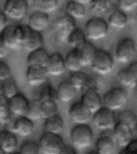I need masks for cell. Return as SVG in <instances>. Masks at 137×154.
<instances>
[{"label": "cell", "instance_id": "cell-21", "mask_svg": "<svg viewBox=\"0 0 137 154\" xmlns=\"http://www.w3.org/2000/svg\"><path fill=\"white\" fill-rule=\"evenodd\" d=\"M112 136V133H111ZM110 135H102L96 141V152L99 154H113L115 151V140Z\"/></svg>", "mask_w": 137, "mask_h": 154}, {"label": "cell", "instance_id": "cell-45", "mask_svg": "<svg viewBox=\"0 0 137 154\" xmlns=\"http://www.w3.org/2000/svg\"><path fill=\"white\" fill-rule=\"evenodd\" d=\"M119 154H137V140H132L124 148H122Z\"/></svg>", "mask_w": 137, "mask_h": 154}, {"label": "cell", "instance_id": "cell-39", "mask_svg": "<svg viewBox=\"0 0 137 154\" xmlns=\"http://www.w3.org/2000/svg\"><path fill=\"white\" fill-rule=\"evenodd\" d=\"M11 116L8 100L3 95H0V124H8L11 121Z\"/></svg>", "mask_w": 137, "mask_h": 154}, {"label": "cell", "instance_id": "cell-30", "mask_svg": "<svg viewBox=\"0 0 137 154\" xmlns=\"http://www.w3.org/2000/svg\"><path fill=\"white\" fill-rule=\"evenodd\" d=\"M14 26L15 25H8L0 34L2 40L10 50H18L22 48L18 43L14 36Z\"/></svg>", "mask_w": 137, "mask_h": 154}, {"label": "cell", "instance_id": "cell-44", "mask_svg": "<svg viewBox=\"0 0 137 154\" xmlns=\"http://www.w3.org/2000/svg\"><path fill=\"white\" fill-rule=\"evenodd\" d=\"M11 77V68L7 63L0 60V83Z\"/></svg>", "mask_w": 137, "mask_h": 154}, {"label": "cell", "instance_id": "cell-34", "mask_svg": "<svg viewBox=\"0 0 137 154\" xmlns=\"http://www.w3.org/2000/svg\"><path fill=\"white\" fill-rule=\"evenodd\" d=\"M87 39L86 38L84 31L76 27L69 35L67 38V43L72 48H78Z\"/></svg>", "mask_w": 137, "mask_h": 154}, {"label": "cell", "instance_id": "cell-43", "mask_svg": "<svg viewBox=\"0 0 137 154\" xmlns=\"http://www.w3.org/2000/svg\"><path fill=\"white\" fill-rule=\"evenodd\" d=\"M117 6L123 11H132L137 7V0H117Z\"/></svg>", "mask_w": 137, "mask_h": 154}, {"label": "cell", "instance_id": "cell-17", "mask_svg": "<svg viewBox=\"0 0 137 154\" xmlns=\"http://www.w3.org/2000/svg\"><path fill=\"white\" fill-rule=\"evenodd\" d=\"M80 101L92 114L96 112V111H98L101 107H103V99L101 98L99 91H84L83 92Z\"/></svg>", "mask_w": 137, "mask_h": 154}, {"label": "cell", "instance_id": "cell-8", "mask_svg": "<svg viewBox=\"0 0 137 154\" xmlns=\"http://www.w3.org/2000/svg\"><path fill=\"white\" fill-rule=\"evenodd\" d=\"M92 122L96 128L103 131L112 130L116 124V117L114 111L103 106L92 114Z\"/></svg>", "mask_w": 137, "mask_h": 154}, {"label": "cell", "instance_id": "cell-20", "mask_svg": "<svg viewBox=\"0 0 137 154\" xmlns=\"http://www.w3.org/2000/svg\"><path fill=\"white\" fill-rule=\"evenodd\" d=\"M66 67L70 72H75L81 71L84 67L81 55L79 54V50L77 48H72L69 52L67 53L65 57Z\"/></svg>", "mask_w": 137, "mask_h": 154}, {"label": "cell", "instance_id": "cell-47", "mask_svg": "<svg viewBox=\"0 0 137 154\" xmlns=\"http://www.w3.org/2000/svg\"><path fill=\"white\" fill-rule=\"evenodd\" d=\"M10 49L7 48L6 44L4 43L3 40H2V37L0 35V59H3L8 55Z\"/></svg>", "mask_w": 137, "mask_h": 154}, {"label": "cell", "instance_id": "cell-31", "mask_svg": "<svg viewBox=\"0 0 137 154\" xmlns=\"http://www.w3.org/2000/svg\"><path fill=\"white\" fill-rule=\"evenodd\" d=\"M39 103L45 102V101H55L57 102L59 100L58 98L57 89L53 88L50 85H46L38 91V95L35 97Z\"/></svg>", "mask_w": 137, "mask_h": 154}, {"label": "cell", "instance_id": "cell-35", "mask_svg": "<svg viewBox=\"0 0 137 154\" xmlns=\"http://www.w3.org/2000/svg\"><path fill=\"white\" fill-rule=\"evenodd\" d=\"M87 79V75L82 72L81 71H79V72H72L68 80L74 86L75 88L76 89L77 91H83Z\"/></svg>", "mask_w": 137, "mask_h": 154}, {"label": "cell", "instance_id": "cell-15", "mask_svg": "<svg viewBox=\"0 0 137 154\" xmlns=\"http://www.w3.org/2000/svg\"><path fill=\"white\" fill-rule=\"evenodd\" d=\"M45 68L48 75L53 76L61 75L67 70L65 58L59 52H54L50 54Z\"/></svg>", "mask_w": 137, "mask_h": 154}, {"label": "cell", "instance_id": "cell-55", "mask_svg": "<svg viewBox=\"0 0 137 154\" xmlns=\"http://www.w3.org/2000/svg\"><path fill=\"white\" fill-rule=\"evenodd\" d=\"M136 21H137V14H136Z\"/></svg>", "mask_w": 137, "mask_h": 154}, {"label": "cell", "instance_id": "cell-28", "mask_svg": "<svg viewBox=\"0 0 137 154\" xmlns=\"http://www.w3.org/2000/svg\"><path fill=\"white\" fill-rule=\"evenodd\" d=\"M65 10L67 15H69L74 19H84L86 16V6L80 4L79 2H74L72 0L67 2Z\"/></svg>", "mask_w": 137, "mask_h": 154}, {"label": "cell", "instance_id": "cell-46", "mask_svg": "<svg viewBox=\"0 0 137 154\" xmlns=\"http://www.w3.org/2000/svg\"><path fill=\"white\" fill-rule=\"evenodd\" d=\"M8 26V18L2 11H0V34Z\"/></svg>", "mask_w": 137, "mask_h": 154}, {"label": "cell", "instance_id": "cell-12", "mask_svg": "<svg viewBox=\"0 0 137 154\" xmlns=\"http://www.w3.org/2000/svg\"><path fill=\"white\" fill-rule=\"evenodd\" d=\"M111 133L115 142L121 148L127 146L133 137L132 128L123 123H116Z\"/></svg>", "mask_w": 137, "mask_h": 154}, {"label": "cell", "instance_id": "cell-41", "mask_svg": "<svg viewBox=\"0 0 137 154\" xmlns=\"http://www.w3.org/2000/svg\"><path fill=\"white\" fill-rule=\"evenodd\" d=\"M25 116L31 119L32 121L39 120L42 118L40 113V103L37 99L35 98L30 103V107H29L28 111H27Z\"/></svg>", "mask_w": 137, "mask_h": 154}, {"label": "cell", "instance_id": "cell-7", "mask_svg": "<svg viewBox=\"0 0 137 154\" xmlns=\"http://www.w3.org/2000/svg\"><path fill=\"white\" fill-rule=\"evenodd\" d=\"M28 11L29 5L26 0H6L2 8L7 18L14 21L23 19Z\"/></svg>", "mask_w": 137, "mask_h": 154}, {"label": "cell", "instance_id": "cell-37", "mask_svg": "<svg viewBox=\"0 0 137 154\" xmlns=\"http://www.w3.org/2000/svg\"><path fill=\"white\" fill-rule=\"evenodd\" d=\"M39 103H40L41 116L44 120L55 114H58V106L55 101H45Z\"/></svg>", "mask_w": 137, "mask_h": 154}, {"label": "cell", "instance_id": "cell-5", "mask_svg": "<svg viewBox=\"0 0 137 154\" xmlns=\"http://www.w3.org/2000/svg\"><path fill=\"white\" fill-rule=\"evenodd\" d=\"M136 54V44L134 39L129 37L122 38L118 42L114 51V59L120 63H127L134 59Z\"/></svg>", "mask_w": 137, "mask_h": 154}, {"label": "cell", "instance_id": "cell-13", "mask_svg": "<svg viewBox=\"0 0 137 154\" xmlns=\"http://www.w3.org/2000/svg\"><path fill=\"white\" fill-rule=\"evenodd\" d=\"M48 75L45 67L34 66H28L25 75L26 83L31 87H38L45 84Z\"/></svg>", "mask_w": 137, "mask_h": 154}, {"label": "cell", "instance_id": "cell-32", "mask_svg": "<svg viewBox=\"0 0 137 154\" xmlns=\"http://www.w3.org/2000/svg\"><path fill=\"white\" fill-rule=\"evenodd\" d=\"M1 87H2V94L7 100H9L19 92L18 85L12 76L10 77L9 79H6L5 81L1 82Z\"/></svg>", "mask_w": 137, "mask_h": 154}, {"label": "cell", "instance_id": "cell-9", "mask_svg": "<svg viewBox=\"0 0 137 154\" xmlns=\"http://www.w3.org/2000/svg\"><path fill=\"white\" fill-rule=\"evenodd\" d=\"M75 28V19L67 14L58 18L53 23L54 33L56 38L62 43H67L69 35Z\"/></svg>", "mask_w": 137, "mask_h": 154}, {"label": "cell", "instance_id": "cell-42", "mask_svg": "<svg viewBox=\"0 0 137 154\" xmlns=\"http://www.w3.org/2000/svg\"><path fill=\"white\" fill-rule=\"evenodd\" d=\"M98 75H87V79L86 84L84 85L83 92L86 91H99V90L100 89L102 82Z\"/></svg>", "mask_w": 137, "mask_h": 154}, {"label": "cell", "instance_id": "cell-10", "mask_svg": "<svg viewBox=\"0 0 137 154\" xmlns=\"http://www.w3.org/2000/svg\"><path fill=\"white\" fill-rule=\"evenodd\" d=\"M68 114L71 120L76 125L87 124L92 118V113L81 103V101L72 103Z\"/></svg>", "mask_w": 137, "mask_h": 154}, {"label": "cell", "instance_id": "cell-22", "mask_svg": "<svg viewBox=\"0 0 137 154\" xmlns=\"http://www.w3.org/2000/svg\"><path fill=\"white\" fill-rule=\"evenodd\" d=\"M57 93L59 100L62 101L63 103H68L75 97L77 90L70 83L69 80H65L60 83L58 86Z\"/></svg>", "mask_w": 137, "mask_h": 154}, {"label": "cell", "instance_id": "cell-54", "mask_svg": "<svg viewBox=\"0 0 137 154\" xmlns=\"http://www.w3.org/2000/svg\"><path fill=\"white\" fill-rule=\"evenodd\" d=\"M8 154H20V153H19V152L15 151V152H11V153H8Z\"/></svg>", "mask_w": 137, "mask_h": 154}, {"label": "cell", "instance_id": "cell-11", "mask_svg": "<svg viewBox=\"0 0 137 154\" xmlns=\"http://www.w3.org/2000/svg\"><path fill=\"white\" fill-rule=\"evenodd\" d=\"M30 101L23 94L19 92L8 100V108L11 115L15 116H25L30 107Z\"/></svg>", "mask_w": 137, "mask_h": 154}, {"label": "cell", "instance_id": "cell-23", "mask_svg": "<svg viewBox=\"0 0 137 154\" xmlns=\"http://www.w3.org/2000/svg\"><path fill=\"white\" fill-rule=\"evenodd\" d=\"M128 23V18L124 11L119 8L111 12L108 19V23L109 26L114 29H123L126 27Z\"/></svg>", "mask_w": 137, "mask_h": 154}, {"label": "cell", "instance_id": "cell-52", "mask_svg": "<svg viewBox=\"0 0 137 154\" xmlns=\"http://www.w3.org/2000/svg\"><path fill=\"white\" fill-rule=\"evenodd\" d=\"M0 154H7V153H6V152H5L3 151L1 148H0Z\"/></svg>", "mask_w": 137, "mask_h": 154}, {"label": "cell", "instance_id": "cell-53", "mask_svg": "<svg viewBox=\"0 0 137 154\" xmlns=\"http://www.w3.org/2000/svg\"><path fill=\"white\" fill-rule=\"evenodd\" d=\"M87 154H99L97 152H88V153H87Z\"/></svg>", "mask_w": 137, "mask_h": 154}, {"label": "cell", "instance_id": "cell-1", "mask_svg": "<svg viewBox=\"0 0 137 154\" xmlns=\"http://www.w3.org/2000/svg\"><path fill=\"white\" fill-rule=\"evenodd\" d=\"M70 138L75 149H87L91 146L93 142V132L87 124L76 125L71 130Z\"/></svg>", "mask_w": 137, "mask_h": 154}, {"label": "cell", "instance_id": "cell-16", "mask_svg": "<svg viewBox=\"0 0 137 154\" xmlns=\"http://www.w3.org/2000/svg\"><path fill=\"white\" fill-rule=\"evenodd\" d=\"M50 24L49 15L43 12L35 11L30 14L27 25L32 31L42 32L47 28Z\"/></svg>", "mask_w": 137, "mask_h": 154}, {"label": "cell", "instance_id": "cell-25", "mask_svg": "<svg viewBox=\"0 0 137 154\" xmlns=\"http://www.w3.org/2000/svg\"><path fill=\"white\" fill-rule=\"evenodd\" d=\"M63 128L64 122L59 114H55L44 120V129L46 132L60 135L63 130Z\"/></svg>", "mask_w": 137, "mask_h": 154}, {"label": "cell", "instance_id": "cell-2", "mask_svg": "<svg viewBox=\"0 0 137 154\" xmlns=\"http://www.w3.org/2000/svg\"><path fill=\"white\" fill-rule=\"evenodd\" d=\"M127 100V92L126 89L122 87H115L109 89L103 97V106L114 112L122 109Z\"/></svg>", "mask_w": 137, "mask_h": 154}, {"label": "cell", "instance_id": "cell-3", "mask_svg": "<svg viewBox=\"0 0 137 154\" xmlns=\"http://www.w3.org/2000/svg\"><path fill=\"white\" fill-rule=\"evenodd\" d=\"M108 21L100 17H95L89 19L85 24L84 33L87 39L99 40L105 38L109 31Z\"/></svg>", "mask_w": 137, "mask_h": 154}, {"label": "cell", "instance_id": "cell-18", "mask_svg": "<svg viewBox=\"0 0 137 154\" xmlns=\"http://www.w3.org/2000/svg\"><path fill=\"white\" fill-rule=\"evenodd\" d=\"M0 148L7 154L16 151L18 139L14 132L9 130L0 132Z\"/></svg>", "mask_w": 137, "mask_h": 154}, {"label": "cell", "instance_id": "cell-38", "mask_svg": "<svg viewBox=\"0 0 137 154\" xmlns=\"http://www.w3.org/2000/svg\"><path fill=\"white\" fill-rule=\"evenodd\" d=\"M91 11L97 14H104L111 8V0H91Z\"/></svg>", "mask_w": 137, "mask_h": 154}, {"label": "cell", "instance_id": "cell-24", "mask_svg": "<svg viewBox=\"0 0 137 154\" xmlns=\"http://www.w3.org/2000/svg\"><path fill=\"white\" fill-rule=\"evenodd\" d=\"M77 49L79 50V54L81 55L84 67V66L91 65L92 61H93L94 58H95L96 51H97L96 47L90 41L86 40Z\"/></svg>", "mask_w": 137, "mask_h": 154}, {"label": "cell", "instance_id": "cell-6", "mask_svg": "<svg viewBox=\"0 0 137 154\" xmlns=\"http://www.w3.org/2000/svg\"><path fill=\"white\" fill-rule=\"evenodd\" d=\"M114 63L115 59L110 53L103 49H97L91 66L97 75H106L112 72Z\"/></svg>", "mask_w": 137, "mask_h": 154}, {"label": "cell", "instance_id": "cell-29", "mask_svg": "<svg viewBox=\"0 0 137 154\" xmlns=\"http://www.w3.org/2000/svg\"><path fill=\"white\" fill-rule=\"evenodd\" d=\"M32 7L35 11L50 14L59 7V0H32Z\"/></svg>", "mask_w": 137, "mask_h": 154}, {"label": "cell", "instance_id": "cell-51", "mask_svg": "<svg viewBox=\"0 0 137 154\" xmlns=\"http://www.w3.org/2000/svg\"><path fill=\"white\" fill-rule=\"evenodd\" d=\"M134 128H135V133H136V136H137V120L136 122H135V125L134 126Z\"/></svg>", "mask_w": 137, "mask_h": 154}, {"label": "cell", "instance_id": "cell-19", "mask_svg": "<svg viewBox=\"0 0 137 154\" xmlns=\"http://www.w3.org/2000/svg\"><path fill=\"white\" fill-rule=\"evenodd\" d=\"M50 54L43 48L31 51L27 56L26 63L28 66L45 67L47 63Z\"/></svg>", "mask_w": 137, "mask_h": 154}, {"label": "cell", "instance_id": "cell-40", "mask_svg": "<svg viewBox=\"0 0 137 154\" xmlns=\"http://www.w3.org/2000/svg\"><path fill=\"white\" fill-rule=\"evenodd\" d=\"M19 152L20 154H39L40 149L37 142L34 140H26L21 144Z\"/></svg>", "mask_w": 137, "mask_h": 154}, {"label": "cell", "instance_id": "cell-33", "mask_svg": "<svg viewBox=\"0 0 137 154\" xmlns=\"http://www.w3.org/2000/svg\"><path fill=\"white\" fill-rule=\"evenodd\" d=\"M115 117H116V123H123L132 128H134L137 120L136 116L135 115V113L128 109L119 110L118 112L115 114Z\"/></svg>", "mask_w": 137, "mask_h": 154}, {"label": "cell", "instance_id": "cell-49", "mask_svg": "<svg viewBox=\"0 0 137 154\" xmlns=\"http://www.w3.org/2000/svg\"><path fill=\"white\" fill-rule=\"evenodd\" d=\"M128 68L134 73V75L137 78V62L132 63L128 66Z\"/></svg>", "mask_w": 137, "mask_h": 154}, {"label": "cell", "instance_id": "cell-4", "mask_svg": "<svg viewBox=\"0 0 137 154\" xmlns=\"http://www.w3.org/2000/svg\"><path fill=\"white\" fill-rule=\"evenodd\" d=\"M38 145L42 154H60L65 144L59 134L45 132L39 138Z\"/></svg>", "mask_w": 137, "mask_h": 154}, {"label": "cell", "instance_id": "cell-26", "mask_svg": "<svg viewBox=\"0 0 137 154\" xmlns=\"http://www.w3.org/2000/svg\"><path fill=\"white\" fill-rule=\"evenodd\" d=\"M120 84L124 88H137V78L128 67L120 70L117 75Z\"/></svg>", "mask_w": 137, "mask_h": 154}, {"label": "cell", "instance_id": "cell-27", "mask_svg": "<svg viewBox=\"0 0 137 154\" xmlns=\"http://www.w3.org/2000/svg\"><path fill=\"white\" fill-rule=\"evenodd\" d=\"M43 38L41 32L35 31L31 30L30 35L27 38L26 41L24 43L23 48L28 52H31L43 48Z\"/></svg>", "mask_w": 137, "mask_h": 154}, {"label": "cell", "instance_id": "cell-48", "mask_svg": "<svg viewBox=\"0 0 137 154\" xmlns=\"http://www.w3.org/2000/svg\"><path fill=\"white\" fill-rule=\"evenodd\" d=\"M60 154H77L75 149L70 145H65Z\"/></svg>", "mask_w": 137, "mask_h": 154}, {"label": "cell", "instance_id": "cell-14", "mask_svg": "<svg viewBox=\"0 0 137 154\" xmlns=\"http://www.w3.org/2000/svg\"><path fill=\"white\" fill-rule=\"evenodd\" d=\"M9 131L21 137H26L32 134L34 130L33 121L26 116H19L14 122L8 123Z\"/></svg>", "mask_w": 137, "mask_h": 154}, {"label": "cell", "instance_id": "cell-50", "mask_svg": "<svg viewBox=\"0 0 137 154\" xmlns=\"http://www.w3.org/2000/svg\"><path fill=\"white\" fill-rule=\"evenodd\" d=\"M72 1H74V2H79L80 4H83L84 6H87V5L91 4V0H72Z\"/></svg>", "mask_w": 137, "mask_h": 154}, {"label": "cell", "instance_id": "cell-36", "mask_svg": "<svg viewBox=\"0 0 137 154\" xmlns=\"http://www.w3.org/2000/svg\"><path fill=\"white\" fill-rule=\"evenodd\" d=\"M31 32V29L26 24H19L14 26V36L19 45L23 47Z\"/></svg>", "mask_w": 137, "mask_h": 154}]
</instances>
